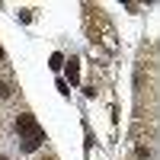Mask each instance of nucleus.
<instances>
[{"mask_svg":"<svg viewBox=\"0 0 160 160\" xmlns=\"http://www.w3.org/2000/svg\"><path fill=\"white\" fill-rule=\"evenodd\" d=\"M0 96H3V99H10V96H13V87L7 83V80H3V83H0Z\"/></svg>","mask_w":160,"mask_h":160,"instance_id":"4","label":"nucleus"},{"mask_svg":"<svg viewBox=\"0 0 160 160\" xmlns=\"http://www.w3.org/2000/svg\"><path fill=\"white\" fill-rule=\"evenodd\" d=\"M0 61H3V48H0Z\"/></svg>","mask_w":160,"mask_h":160,"instance_id":"5","label":"nucleus"},{"mask_svg":"<svg viewBox=\"0 0 160 160\" xmlns=\"http://www.w3.org/2000/svg\"><path fill=\"white\" fill-rule=\"evenodd\" d=\"M58 68H64V58L55 51V55H51V71H58Z\"/></svg>","mask_w":160,"mask_h":160,"instance_id":"3","label":"nucleus"},{"mask_svg":"<svg viewBox=\"0 0 160 160\" xmlns=\"http://www.w3.org/2000/svg\"><path fill=\"white\" fill-rule=\"evenodd\" d=\"M16 131H19L26 141H45L42 125H38V122H35V115H29V112H22V115L16 118Z\"/></svg>","mask_w":160,"mask_h":160,"instance_id":"1","label":"nucleus"},{"mask_svg":"<svg viewBox=\"0 0 160 160\" xmlns=\"http://www.w3.org/2000/svg\"><path fill=\"white\" fill-rule=\"evenodd\" d=\"M3 160H7V157H3Z\"/></svg>","mask_w":160,"mask_h":160,"instance_id":"6","label":"nucleus"},{"mask_svg":"<svg viewBox=\"0 0 160 160\" xmlns=\"http://www.w3.org/2000/svg\"><path fill=\"white\" fill-rule=\"evenodd\" d=\"M64 74H68L71 83H77V80H80V61H77V58H71L68 64H64Z\"/></svg>","mask_w":160,"mask_h":160,"instance_id":"2","label":"nucleus"}]
</instances>
